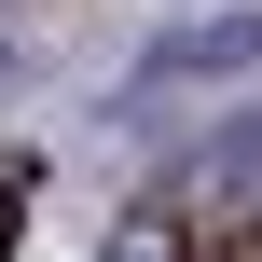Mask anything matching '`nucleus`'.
Here are the masks:
<instances>
[{"label": "nucleus", "mask_w": 262, "mask_h": 262, "mask_svg": "<svg viewBox=\"0 0 262 262\" xmlns=\"http://www.w3.org/2000/svg\"><path fill=\"white\" fill-rule=\"evenodd\" d=\"M166 193L193 207V221H221V207H249L262 193V111H235V124H207L180 166H166Z\"/></svg>", "instance_id": "obj_1"}, {"label": "nucleus", "mask_w": 262, "mask_h": 262, "mask_svg": "<svg viewBox=\"0 0 262 262\" xmlns=\"http://www.w3.org/2000/svg\"><path fill=\"white\" fill-rule=\"evenodd\" d=\"M235 69H262V0H221L152 41V83H235Z\"/></svg>", "instance_id": "obj_2"}, {"label": "nucleus", "mask_w": 262, "mask_h": 262, "mask_svg": "<svg viewBox=\"0 0 262 262\" xmlns=\"http://www.w3.org/2000/svg\"><path fill=\"white\" fill-rule=\"evenodd\" d=\"M97 262H207V221H193L180 193H138V207L97 235Z\"/></svg>", "instance_id": "obj_3"}, {"label": "nucleus", "mask_w": 262, "mask_h": 262, "mask_svg": "<svg viewBox=\"0 0 262 262\" xmlns=\"http://www.w3.org/2000/svg\"><path fill=\"white\" fill-rule=\"evenodd\" d=\"M235 262H262V193H249V249H235Z\"/></svg>", "instance_id": "obj_4"}]
</instances>
